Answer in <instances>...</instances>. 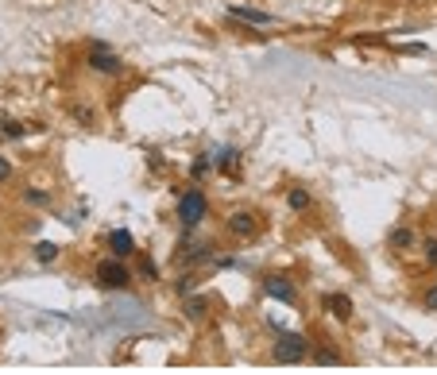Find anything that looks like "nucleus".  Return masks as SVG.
<instances>
[{"label":"nucleus","mask_w":437,"mask_h":375,"mask_svg":"<svg viewBox=\"0 0 437 375\" xmlns=\"http://www.w3.org/2000/svg\"><path fill=\"white\" fill-rule=\"evenodd\" d=\"M93 282L101 290H128V282H132V271L124 267V259H105V263H97V271H93Z\"/></svg>","instance_id":"2"},{"label":"nucleus","mask_w":437,"mask_h":375,"mask_svg":"<svg viewBox=\"0 0 437 375\" xmlns=\"http://www.w3.org/2000/svg\"><path fill=\"white\" fill-rule=\"evenodd\" d=\"M228 16H233V20H244V23H275V16H271V12L244 8V4H228Z\"/></svg>","instance_id":"9"},{"label":"nucleus","mask_w":437,"mask_h":375,"mask_svg":"<svg viewBox=\"0 0 437 375\" xmlns=\"http://www.w3.org/2000/svg\"><path fill=\"white\" fill-rule=\"evenodd\" d=\"M422 309H430V314H437V282L422 290Z\"/></svg>","instance_id":"17"},{"label":"nucleus","mask_w":437,"mask_h":375,"mask_svg":"<svg viewBox=\"0 0 437 375\" xmlns=\"http://www.w3.org/2000/svg\"><path fill=\"white\" fill-rule=\"evenodd\" d=\"M205 213H209V201H205L202 190H186L182 198H178V213H175V217H178V221H182L186 228L202 225Z\"/></svg>","instance_id":"3"},{"label":"nucleus","mask_w":437,"mask_h":375,"mask_svg":"<svg viewBox=\"0 0 437 375\" xmlns=\"http://www.w3.org/2000/svg\"><path fill=\"white\" fill-rule=\"evenodd\" d=\"M310 356V340L302 333H279L275 348H271V360L275 364H302Z\"/></svg>","instance_id":"1"},{"label":"nucleus","mask_w":437,"mask_h":375,"mask_svg":"<svg viewBox=\"0 0 437 375\" xmlns=\"http://www.w3.org/2000/svg\"><path fill=\"white\" fill-rule=\"evenodd\" d=\"M263 290H267L275 302H286V306L294 302V282L286 279V275H267V279H263Z\"/></svg>","instance_id":"6"},{"label":"nucleus","mask_w":437,"mask_h":375,"mask_svg":"<svg viewBox=\"0 0 437 375\" xmlns=\"http://www.w3.org/2000/svg\"><path fill=\"white\" fill-rule=\"evenodd\" d=\"M213 162H217V170H228V167H233V162H236V151H233V148L217 151V155H213Z\"/></svg>","instance_id":"16"},{"label":"nucleus","mask_w":437,"mask_h":375,"mask_svg":"<svg viewBox=\"0 0 437 375\" xmlns=\"http://www.w3.org/2000/svg\"><path fill=\"white\" fill-rule=\"evenodd\" d=\"M23 132H28V128L16 124V120H4V124H0V136H4V140H20Z\"/></svg>","instance_id":"15"},{"label":"nucleus","mask_w":437,"mask_h":375,"mask_svg":"<svg viewBox=\"0 0 437 375\" xmlns=\"http://www.w3.org/2000/svg\"><path fill=\"white\" fill-rule=\"evenodd\" d=\"M35 259L39 263H54V259H59V244H51V240L35 244Z\"/></svg>","instance_id":"14"},{"label":"nucleus","mask_w":437,"mask_h":375,"mask_svg":"<svg viewBox=\"0 0 437 375\" xmlns=\"http://www.w3.org/2000/svg\"><path fill=\"white\" fill-rule=\"evenodd\" d=\"M139 275H144V279H159V271H155V263H151V259H139Z\"/></svg>","instance_id":"19"},{"label":"nucleus","mask_w":437,"mask_h":375,"mask_svg":"<svg viewBox=\"0 0 437 375\" xmlns=\"http://www.w3.org/2000/svg\"><path fill=\"white\" fill-rule=\"evenodd\" d=\"M23 198H28L31 206H47V201H51V194H47V190H28Z\"/></svg>","instance_id":"18"},{"label":"nucleus","mask_w":437,"mask_h":375,"mask_svg":"<svg viewBox=\"0 0 437 375\" xmlns=\"http://www.w3.org/2000/svg\"><path fill=\"white\" fill-rule=\"evenodd\" d=\"M205 170H209V162H205V159H197V162H194V178H202Z\"/></svg>","instance_id":"22"},{"label":"nucleus","mask_w":437,"mask_h":375,"mask_svg":"<svg viewBox=\"0 0 437 375\" xmlns=\"http://www.w3.org/2000/svg\"><path fill=\"white\" fill-rule=\"evenodd\" d=\"M313 364H344V356L329 340H321V345H313Z\"/></svg>","instance_id":"12"},{"label":"nucleus","mask_w":437,"mask_h":375,"mask_svg":"<svg viewBox=\"0 0 437 375\" xmlns=\"http://www.w3.org/2000/svg\"><path fill=\"white\" fill-rule=\"evenodd\" d=\"M86 66H89V70H97V74H120V70H124V62H120L105 43H97V47H89Z\"/></svg>","instance_id":"4"},{"label":"nucleus","mask_w":437,"mask_h":375,"mask_svg":"<svg viewBox=\"0 0 437 375\" xmlns=\"http://www.w3.org/2000/svg\"><path fill=\"white\" fill-rule=\"evenodd\" d=\"M109 251H112L117 259L132 256V251H136V236H132L128 228H112V232H109Z\"/></svg>","instance_id":"8"},{"label":"nucleus","mask_w":437,"mask_h":375,"mask_svg":"<svg viewBox=\"0 0 437 375\" xmlns=\"http://www.w3.org/2000/svg\"><path fill=\"white\" fill-rule=\"evenodd\" d=\"M205 309H209V302H205V298H186L182 314L190 317V321H202V317H205Z\"/></svg>","instance_id":"13"},{"label":"nucleus","mask_w":437,"mask_h":375,"mask_svg":"<svg viewBox=\"0 0 437 375\" xmlns=\"http://www.w3.org/2000/svg\"><path fill=\"white\" fill-rule=\"evenodd\" d=\"M321 309H325L329 317H337V321H349L352 317V298L349 294H325L321 298Z\"/></svg>","instance_id":"7"},{"label":"nucleus","mask_w":437,"mask_h":375,"mask_svg":"<svg viewBox=\"0 0 437 375\" xmlns=\"http://www.w3.org/2000/svg\"><path fill=\"white\" fill-rule=\"evenodd\" d=\"M225 228H228L233 236H240V240H248V236H255L260 221H255V213H248V209H236V213L225 221Z\"/></svg>","instance_id":"5"},{"label":"nucleus","mask_w":437,"mask_h":375,"mask_svg":"<svg viewBox=\"0 0 437 375\" xmlns=\"http://www.w3.org/2000/svg\"><path fill=\"white\" fill-rule=\"evenodd\" d=\"M387 248H391V251H410V248H414V228H410V225L391 228V236H387Z\"/></svg>","instance_id":"10"},{"label":"nucleus","mask_w":437,"mask_h":375,"mask_svg":"<svg viewBox=\"0 0 437 375\" xmlns=\"http://www.w3.org/2000/svg\"><path fill=\"white\" fill-rule=\"evenodd\" d=\"M286 206H291L294 213H306V209L313 206L310 190H302V186H291V190H286Z\"/></svg>","instance_id":"11"},{"label":"nucleus","mask_w":437,"mask_h":375,"mask_svg":"<svg viewBox=\"0 0 437 375\" xmlns=\"http://www.w3.org/2000/svg\"><path fill=\"white\" fill-rule=\"evenodd\" d=\"M8 178H12V162H8V159H4V155H0V186H4V182H8Z\"/></svg>","instance_id":"20"},{"label":"nucleus","mask_w":437,"mask_h":375,"mask_svg":"<svg viewBox=\"0 0 437 375\" xmlns=\"http://www.w3.org/2000/svg\"><path fill=\"white\" fill-rule=\"evenodd\" d=\"M426 259L437 267V240H426Z\"/></svg>","instance_id":"21"}]
</instances>
